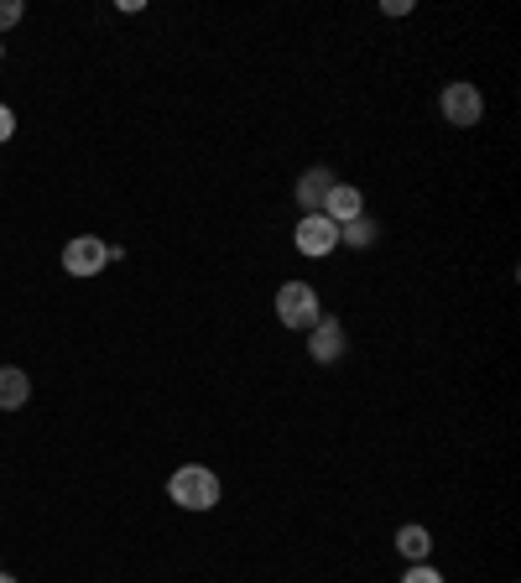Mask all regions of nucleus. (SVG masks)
<instances>
[{"mask_svg":"<svg viewBox=\"0 0 521 583\" xmlns=\"http://www.w3.org/2000/svg\"><path fill=\"white\" fill-rule=\"evenodd\" d=\"M167 500H172L178 511H214V506H219V474L204 464H183L167 479Z\"/></svg>","mask_w":521,"mask_h":583,"instance_id":"nucleus-1","label":"nucleus"},{"mask_svg":"<svg viewBox=\"0 0 521 583\" xmlns=\"http://www.w3.org/2000/svg\"><path fill=\"white\" fill-rule=\"evenodd\" d=\"M277 318H282V328L308 333V328L324 318V307H318V287H313V281H282V287H277Z\"/></svg>","mask_w":521,"mask_h":583,"instance_id":"nucleus-2","label":"nucleus"},{"mask_svg":"<svg viewBox=\"0 0 521 583\" xmlns=\"http://www.w3.org/2000/svg\"><path fill=\"white\" fill-rule=\"evenodd\" d=\"M110 260H120V245H105L99 234H73L63 245V271L69 277H99Z\"/></svg>","mask_w":521,"mask_h":583,"instance_id":"nucleus-3","label":"nucleus"},{"mask_svg":"<svg viewBox=\"0 0 521 583\" xmlns=\"http://www.w3.org/2000/svg\"><path fill=\"white\" fill-rule=\"evenodd\" d=\"M438 110H444V120H449L453 131H470V125H480V116H485V94L459 78V84H449V89L438 94Z\"/></svg>","mask_w":521,"mask_h":583,"instance_id":"nucleus-4","label":"nucleus"},{"mask_svg":"<svg viewBox=\"0 0 521 583\" xmlns=\"http://www.w3.org/2000/svg\"><path fill=\"white\" fill-rule=\"evenodd\" d=\"M292 245H298L308 260H324V256L339 251V224L324 219V214H303V219H298V230H292Z\"/></svg>","mask_w":521,"mask_h":583,"instance_id":"nucleus-5","label":"nucleus"},{"mask_svg":"<svg viewBox=\"0 0 521 583\" xmlns=\"http://www.w3.org/2000/svg\"><path fill=\"white\" fill-rule=\"evenodd\" d=\"M344 350H350L344 324H339L334 313H324V318L308 328V360L313 365H334V360H344Z\"/></svg>","mask_w":521,"mask_h":583,"instance_id":"nucleus-6","label":"nucleus"},{"mask_svg":"<svg viewBox=\"0 0 521 583\" xmlns=\"http://www.w3.org/2000/svg\"><path fill=\"white\" fill-rule=\"evenodd\" d=\"M339 183L334 178V167H303V178H298V209L303 214H324V198H329V187Z\"/></svg>","mask_w":521,"mask_h":583,"instance_id":"nucleus-7","label":"nucleus"},{"mask_svg":"<svg viewBox=\"0 0 521 583\" xmlns=\"http://www.w3.org/2000/svg\"><path fill=\"white\" fill-rule=\"evenodd\" d=\"M365 214V193H360L355 183H334L329 198H324V219H334V224H350V219H360Z\"/></svg>","mask_w":521,"mask_h":583,"instance_id":"nucleus-8","label":"nucleus"},{"mask_svg":"<svg viewBox=\"0 0 521 583\" xmlns=\"http://www.w3.org/2000/svg\"><path fill=\"white\" fill-rule=\"evenodd\" d=\"M32 401V375L22 365H0V412H22Z\"/></svg>","mask_w":521,"mask_h":583,"instance_id":"nucleus-9","label":"nucleus"},{"mask_svg":"<svg viewBox=\"0 0 521 583\" xmlns=\"http://www.w3.org/2000/svg\"><path fill=\"white\" fill-rule=\"evenodd\" d=\"M397 552H402L407 562H427L433 558V532L417 526V521H407L402 532H397Z\"/></svg>","mask_w":521,"mask_h":583,"instance_id":"nucleus-10","label":"nucleus"},{"mask_svg":"<svg viewBox=\"0 0 521 583\" xmlns=\"http://www.w3.org/2000/svg\"><path fill=\"white\" fill-rule=\"evenodd\" d=\"M380 240V224L371 219V214H360V219H350V224H339V245H350V251H371Z\"/></svg>","mask_w":521,"mask_h":583,"instance_id":"nucleus-11","label":"nucleus"},{"mask_svg":"<svg viewBox=\"0 0 521 583\" xmlns=\"http://www.w3.org/2000/svg\"><path fill=\"white\" fill-rule=\"evenodd\" d=\"M402 583H444V573H438L433 562H412V568L402 573Z\"/></svg>","mask_w":521,"mask_h":583,"instance_id":"nucleus-12","label":"nucleus"},{"mask_svg":"<svg viewBox=\"0 0 521 583\" xmlns=\"http://www.w3.org/2000/svg\"><path fill=\"white\" fill-rule=\"evenodd\" d=\"M16 22H22V0H0V32H11Z\"/></svg>","mask_w":521,"mask_h":583,"instance_id":"nucleus-13","label":"nucleus"},{"mask_svg":"<svg viewBox=\"0 0 521 583\" xmlns=\"http://www.w3.org/2000/svg\"><path fill=\"white\" fill-rule=\"evenodd\" d=\"M11 136H16V110L0 105V141H11Z\"/></svg>","mask_w":521,"mask_h":583,"instance_id":"nucleus-14","label":"nucleus"},{"mask_svg":"<svg viewBox=\"0 0 521 583\" xmlns=\"http://www.w3.org/2000/svg\"><path fill=\"white\" fill-rule=\"evenodd\" d=\"M380 11H386V16H407V11H412V0H386Z\"/></svg>","mask_w":521,"mask_h":583,"instance_id":"nucleus-15","label":"nucleus"},{"mask_svg":"<svg viewBox=\"0 0 521 583\" xmlns=\"http://www.w3.org/2000/svg\"><path fill=\"white\" fill-rule=\"evenodd\" d=\"M0 58H5V42H0Z\"/></svg>","mask_w":521,"mask_h":583,"instance_id":"nucleus-16","label":"nucleus"}]
</instances>
